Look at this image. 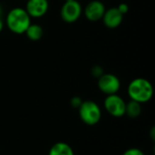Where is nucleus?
<instances>
[{
    "mask_svg": "<svg viewBox=\"0 0 155 155\" xmlns=\"http://www.w3.org/2000/svg\"><path fill=\"white\" fill-rule=\"evenodd\" d=\"M6 27L14 34L23 35L31 25V17L26 13L25 8H12L5 17Z\"/></svg>",
    "mask_w": 155,
    "mask_h": 155,
    "instance_id": "f03ea898",
    "label": "nucleus"
},
{
    "mask_svg": "<svg viewBox=\"0 0 155 155\" xmlns=\"http://www.w3.org/2000/svg\"><path fill=\"white\" fill-rule=\"evenodd\" d=\"M127 93L131 100L142 104L149 102L153 98V87L149 80L138 77L130 82Z\"/></svg>",
    "mask_w": 155,
    "mask_h": 155,
    "instance_id": "f257e3e1",
    "label": "nucleus"
},
{
    "mask_svg": "<svg viewBox=\"0 0 155 155\" xmlns=\"http://www.w3.org/2000/svg\"><path fill=\"white\" fill-rule=\"evenodd\" d=\"M116 7H117V9L119 10V12H120L122 15H124L129 12V5H128V4H126V3H121V4H119L118 6H116Z\"/></svg>",
    "mask_w": 155,
    "mask_h": 155,
    "instance_id": "dca6fc26",
    "label": "nucleus"
},
{
    "mask_svg": "<svg viewBox=\"0 0 155 155\" xmlns=\"http://www.w3.org/2000/svg\"><path fill=\"white\" fill-rule=\"evenodd\" d=\"M82 103H83V99L80 96H74V97H72V99L70 101L71 106L73 108H76V109H78L80 107Z\"/></svg>",
    "mask_w": 155,
    "mask_h": 155,
    "instance_id": "4468645a",
    "label": "nucleus"
},
{
    "mask_svg": "<svg viewBox=\"0 0 155 155\" xmlns=\"http://www.w3.org/2000/svg\"><path fill=\"white\" fill-rule=\"evenodd\" d=\"M78 114L81 121L89 126L97 124L102 118V111L100 106L94 101H83L78 108Z\"/></svg>",
    "mask_w": 155,
    "mask_h": 155,
    "instance_id": "7ed1b4c3",
    "label": "nucleus"
},
{
    "mask_svg": "<svg viewBox=\"0 0 155 155\" xmlns=\"http://www.w3.org/2000/svg\"><path fill=\"white\" fill-rule=\"evenodd\" d=\"M4 21H3V19H2V17H0V33L3 31V29H4Z\"/></svg>",
    "mask_w": 155,
    "mask_h": 155,
    "instance_id": "f3484780",
    "label": "nucleus"
},
{
    "mask_svg": "<svg viewBox=\"0 0 155 155\" xmlns=\"http://www.w3.org/2000/svg\"><path fill=\"white\" fill-rule=\"evenodd\" d=\"M91 74H92V75L94 78H97L98 79L99 77H101L104 74V69H103V67L101 65L96 64V65H94L91 68Z\"/></svg>",
    "mask_w": 155,
    "mask_h": 155,
    "instance_id": "ddd939ff",
    "label": "nucleus"
},
{
    "mask_svg": "<svg viewBox=\"0 0 155 155\" xmlns=\"http://www.w3.org/2000/svg\"><path fill=\"white\" fill-rule=\"evenodd\" d=\"M151 135H152V139H153V140H154V127H153V128H152Z\"/></svg>",
    "mask_w": 155,
    "mask_h": 155,
    "instance_id": "a211bd4d",
    "label": "nucleus"
},
{
    "mask_svg": "<svg viewBox=\"0 0 155 155\" xmlns=\"http://www.w3.org/2000/svg\"><path fill=\"white\" fill-rule=\"evenodd\" d=\"M25 1H26V0H25Z\"/></svg>",
    "mask_w": 155,
    "mask_h": 155,
    "instance_id": "412c9836",
    "label": "nucleus"
},
{
    "mask_svg": "<svg viewBox=\"0 0 155 155\" xmlns=\"http://www.w3.org/2000/svg\"><path fill=\"white\" fill-rule=\"evenodd\" d=\"M105 10V5L102 1L92 0L85 5L84 9V15L88 21L97 22L102 20Z\"/></svg>",
    "mask_w": 155,
    "mask_h": 155,
    "instance_id": "0eeeda50",
    "label": "nucleus"
},
{
    "mask_svg": "<svg viewBox=\"0 0 155 155\" xmlns=\"http://www.w3.org/2000/svg\"><path fill=\"white\" fill-rule=\"evenodd\" d=\"M83 7L77 0L64 2L60 10V16L64 23H75L82 15Z\"/></svg>",
    "mask_w": 155,
    "mask_h": 155,
    "instance_id": "39448f33",
    "label": "nucleus"
},
{
    "mask_svg": "<svg viewBox=\"0 0 155 155\" xmlns=\"http://www.w3.org/2000/svg\"><path fill=\"white\" fill-rule=\"evenodd\" d=\"M123 155H144L143 152L138 148H130L126 150Z\"/></svg>",
    "mask_w": 155,
    "mask_h": 155,
    "instance_id": "2eb2a0df",
    "label": "nucleus"
},
{
    "mask_svg": "<svg viewBox=\"0 0 155 155\" xmlns=\"http://www.w3.org/2000/svg\"><path fill=\"white\" fill-rule=\"evenodd\" d=\"M142 114V104L135 102V101H133V100H130L127 104H126V106H125V114L131 118V119H135V118H138Z\"/></svg>",
    "mask_w": 155,
    "mask_h": 155,
    "instance_id": "f8f14e48",
    "label": "nucleus"
},
{
    "mask_svg": "<svg viewBox=\"0 0 155 155\" xmlns=\"http://www.w3.org/2000/svg\"><path fill=\"white\" fill-rule=\"evenodd\" d=\"M69 1H73V0H64V2H69Z\"/></svg>",
    "mask_w": 155,
    "mask_h": 155,
    "instance_id": "aec40b11",
    "label": "nucleus"
},
{
    "mask_svg": "<svg viewBox=\"0 0 155 155\" xmlns=\"http://www.w3.org/2000/svg\"><path fill=\"white\" fill-rule=\"evenodd\" d=\"M25 9L31 18H40L47 14L49 2L48 0H26Z\"/></svg>",
    "mask_w": 155,
    "mask_h": 155,
    "instance_id": "6e6552de",
    "label": "nucleus"
},
{
    "mask_svg": "<svg viewBox=\"0 0 155 155\" xmlns=\"http://www.w3.org/2000/svg\"><path fill=\"white\" fill-rule=\"evenodd\" d=\"M105 111L115 118H120L125 115V101L117 94L107 95L104 102Z\"/></svg>",
    "mask_w": 155,
    "mask_h": 155,
    "instance_id": "423d86ee",
    "label": "nucleus"
},
{
    "mask_svg": "<svg viewBox=\"0 0 155 155\" xmlns=\"http://www.w3.org/2000/svg\"><path fill=\"white\" fill-rule=\"evenodd\" d=\"M124 20V15H122L117 7H111L106 9L102 21L104 25L109 29H115L119 27Z\"/></svg>",
    "mask_w": 155,
    "mask_h": 155,
    "instance_id": "1a4fd4ad",
    "label": "nucleus"
},
{
    "mask_svg": "<svg viewBox=\"0 0 155 155\" xmlns=\"http://www.w3.org/2000/svg\"><path fill=\"white\" fill-rule=\"evenodd\" d=\"M2 12H3V10H2V7H1V5H0V17L2 16Z\"/></svg>",
    "mask_w": 155,
    "mask_h": 155,
    "instance_id": "6ab92c4d",
    "label": "nucleus"
},
{
    "mask_svg": "<svg viewBox=\"0 0 155 155\" xmlns=\"http://www.w3.org/2000/svg\"><path fill=\"white\" fill-rule=\"evenodd\" d=\"M48 155H74V152L68 143L58 142L50 148Z\"/></svg>",
    "mask_w": 155,
    "mask_h": 155,
    "instance_id": "9d476101",
    "label": "nucleus"
},
{
    "mask_svg": "<svg viewBox=\"0 0 155 155\" xmlns=\"http://www.w3.org/2000/svg\"><path fill=\"white\" fill-rule=\"evenodd\" d=\"M97 85L99 90L107 95L116 94L121 88V81L114 74L104 73L101 77L97 79Z\"/></svg>",
    "mask_w": 155,
    "mask_h": 155,
    "instance_id": "20e7f679",
    "label": "nucleus"
},
{
    "mask_svg": "<svg viewBox=\"0 0 155 155\" xmlns=\"http://www.w3.org/2000/svg\"><path fill=\"white\" fill-rule=\"evenodd\" d=\"M26 37L31 41H39L44 35V29L38 24H32L25 32Z\"/></svg>",
    "mask_w": 155,
    "mask_h": 155,
    "instance_id": "9b49d317",
    "label": "nucleus"
}]
</instances>
